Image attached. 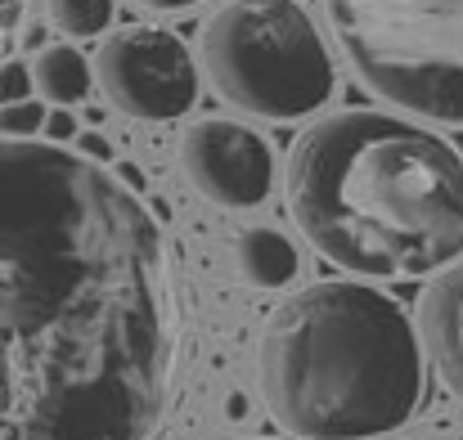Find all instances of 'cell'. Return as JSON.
<instances>
[{
  "label": "cell",
  "instance_id": "52a82bcc",
  "mask_svg": "<svg viewBox=\"0 0 463 440\" xmlns=\"http://www.w3.org/2000/svg\"><path fill=\"white\" fill-rule=\"evenodd\" d=\"M180 166L189 184L216 207H257L275 184L270 145L239 122H198L180 140Z\"/></svg>",
  "mask_w": 463,
  "mask_h": 440
},
{
  "label": "cell",
  "instance_id": "7a4b0ae2",
  "mask_svg": "<svg viewBox=\"0 0 463 440\" xmlns=\"http://www.w3.org/2000/svg\"><path fill=\"white\" fill-rule=\"evenodd\" d=\"M307 243L364 279H419L463 257V157L387 113H333L288 153Z\"/></svg>",
  "mask_w": 463,
  "mask_h": 440
},
{
  "label": "cell",
  "instance_id": "9c48e42d",
  "mask_svg": "<svg viewBox=\"0 0 463 440\" xmlns=\"http://www.w3.org/2000/svg\"><path fill=\"white\" fill-rule=\"evenodd\" d=\"M234 261L252 288H284L298 275V248L279 229H248L234 243Z\"/></svg>",
  "mask_w": 463,
  "mask_h": 440
},
{
  "label": "cell",
  "instance_id": "4fadbf2b",
  "mask_svg": "<svg viewBox=\"0 0 463 440\" xmlns=\"http://www.w3.org/2000/svg\"><path fill=\"white\" fill-rule=\"evenodd\" d=\"M32 99V68L27 63H0V108Z\"/></svg>",
  "mask_w": 463,
  "mask_h": 440
},
{
  "label": "cell",
  "instance_id": "8992f818",
  "mask_svg": "<svg viewBox=\"0 0 463 440\" xmlns=\"http://www.w3.org/2000/svg\"><path fill=\"white\" fill-rule=\"evenodd\" d=\"M99 86L136 122H171L198 99V68L180 36L162 27H122L99 45Z\"/></svg>",
  "mask_w": 463,
  "mask_h": 440
},
{
  "label": "cell",
  "instance_id": "3957f363",
  "mask_svg": "<svg viewBox=\"0 0 463 440\" xmlns=\"http://www.w3.org/2000/svg\"><path fill=\"white\" fill-rule=\"evenodd\" d=\"M261 396L302 440H369L405 427L423 400V346L410 314L364 284H315L261 332Z\"/></svg>",
  "mask_w": 463,
  "mask_h": 440
},
{
  "label": "cell",
  "instance_id": "7c38bea8",
  "mask_svg": "<svg viewBox=\"0 0 463 440\" xmlns=\"http://www.w3.org/2000/svg\"><path fill=\"white\" fill-rule=\"evenodd\" d=\"M41 126H45V104H36V99H18V104L0 108V136L5 140H32Z\"/></svg>",
  "mask_w": 463,
  "mask_h": 440
},
{
  "label": "cell",
  "instance_id": "e0dca14e",
  "mask_svg": "<svg viewBox=\"0 0 463 440\" xmlns=\"http://www.w3.org/2000/svg\"><path fill=\"white\" fill-rule=\"evenodd\" d=\"M14 5H18V0H0V9H5V14H9V9H14Z\"/></svg>",
  "mask_w": 463,
  "mask_h": 440
},
{
  "label": "cell",
  "instance_id": "8fae6325",
  "mask_svg": "<svg viewBox=\"0 0 463 440\" xmlns=\"http://www.w3.org/2000/svg\"><path fill=\"white\" fill-rule=\"evenodd\" d=\"M45 9L68 36H99L113 18V0H45Z\"/></svg>",
  "mask_w": 463,
  "mask_h": 440
},
{
  "label": "cell",
  "instance_id": "30bf717a",
  "mask_svg": "<svg viewBox=\"0 0 463 440\" xmlns=\"http://www.w3.org/2000/svg\"><path fill=\"white\" fill-rule=\"evenodd\" d=\"M32 86L50 104L68 108V104H77V99L90 95V63L72 45H45L36 54V63H32Z\"/></svg>",
  "mask_w": 463,
  "mask_h": 440
},
{
  "label": "cell",
  "instance_id": "2e32d148",
  "mask_svg": "<svg viewBox=\"0 0 463 440\" xmlns=\"http://www.w3.org/2000/svg\"><path fill=\"white\" fill-rule=\"evenodd\" d=\"M136 5H145V9H157V14H166V9H189V5H198V0H136Z\"/></svg>",
  "mask_w": 463,
  "mask_h": 440
},
{
  "label": "cell",
  "instance_id": "5bb4252c",
  "mask_svg": "<svg viewBox=\"0 0 463 440\" xmlns=\"http://www.w3.org/2000/svg\"><path fill=\"white\" fill-rule=\"evenodd\" d=\"M54 145H63V140H72L77 136V117L68 113V108H54V113H45V126H41Z\"/></svg>",
  "mask_w": 463,
  "mask_h": 440
},
{
  "label": "cell",
  "instance_id": "277c9868",
  "mask_svg": "<svg viewBox=\"0 0 463 440\" xmlns=\"http://www.w3.org/2000/svg\"><path fill=\"white\" fill-rule=\"evenodd\" d=\"M324 14L378 99L463 126V0H324Z\"/></svg>",
  "mask_w": 463,
  "mask_h": 440
},
{
  "label": "cell",
  "instance_id": "6da1fadb",
  "mask_svg": "<svg viewBox=\"0 0 463 440\" xmlns=\"http://www.w3.org/2000/svg\"><path fill=\"white\" fill-rule=\"evenodd\" d=\"M171 364L149 207L81 153L0 140V440H154Z\"/></svg>",
  "mask_w": 463,
  "mask_h": 440
},
{
  "label": "cell",
  "instance_id": "5b68a950",
  "mask_svg": "<svg viewBox=\"0 0 463 440\" xmlns=\"http://www.w3.org/2000/svg\"><path fill=\"white\" fill-rule=\"evenodd\" d=\"M216 95L252 117L293 122L333 95V59L298 0H230L203 32Z\"/></svg>",
  "mask_w": 463,
  "mask_h": 440
},
{
  "label": "cell",
  "instance_id": "9a60e30c",
  "mask_svg": "<svg viewBox=\"0 0 463 440\" xmlns=\"http://www.w3.org/2000/svg\"><path fill=\"white\" fill-rule=\"evenodd\" d=\"M81 148H86L90 157H99V162L113 153V148H109V140H99V136H81Z\"/></svg>",
  "mask_w": 463,
  "mask_h": 440
},
{
  "label": "cell",
  "instance_id": "ba28073f",
  "mask_svg": "<svg viewBox=\"0 0 463 440\" xmlns=\"http://www.w3.org/2000/svg\"><path fill=\"white\" fill-rule=\"evenodd\" d=\"M419 328L437 373L455 396H463V257L428 284L419 301Z\"/></svg>",
  "mask_w": 463,
  "mask_h": 440
}]
</instances>
